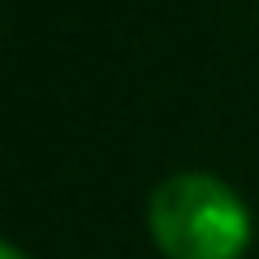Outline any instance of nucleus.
I'll use <instances>...</instances> for the list:
<instances>
[{
  "label": "nucleus",
  "instance_id": "obj_1",
  "mask_svg": "<svg viewBox=\"0 0 259 259\" xmlns=\"http://www.w3.org/2000/svg\"><path fill=\"white\" fill-rule=\"evenodd\" d=\"M250 229L238 190L212 173H173L147 199V233L164 259H242Z\"/></svg>",
  "mask_w": 259,
  "mask_h": 259
},
{
  "label": "nucleus",
  "instance_id": "obj_2",
  "mask_svg": "<svg viewBox=\"0 0 259 259\" xmlns=\"http://www.w3.org/2000/svg\"><path fill=\"white\" fill-rule=\"evenodd\" d=\"M0 259H30V255H22L13 242H0Z\"/></svg>",
  "mask_w": 259,
  "mask_h": 259
}]
</instances>
